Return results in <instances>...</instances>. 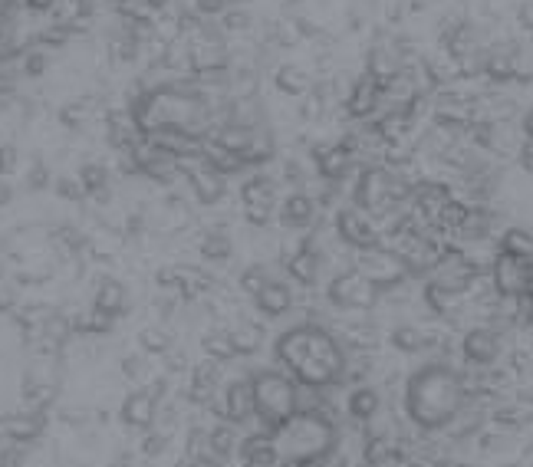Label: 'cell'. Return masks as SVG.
Wrapping results in <instances>:
<instances>
[{
  "mask_svg": "<svg viewBox=\"0 0 533 467\" xmlns=\"http://www.w3.org/2000/svg\"><path fill=\"white\" fill-rule=\"evenodd\" d=\"M274 356L300 389H330L349 372L346 346L320 323H297L274 339Z\"/></svg>",
  "mask_w": 533,
  "mask_h": 467,
  "instance_id": "cell-1",
  "label": "cell"
},
{
  "mask_svg": "<svg viewBox=\"0 0 533 467\" xmlns=\"http://www.w3.org/2000/svg\"><path fill=\"white\" fill-rule=\"evenodd\" d=\"M208 99L191 86H155L142 93L132 106V122L142 139L152 135H198L204 139V125H208Z\"/></svg>",
  "mask_w": 533,
  "mask_h": 467,
  "instance_id": "cell-2",
  "label": "cell"
},
{
  "mask_svg": "<svg viewBox=\"0 0 533 467\" xmlns=\"http://www.w3.org/2000/svg\"><path fill=\"white\" fill-rule=\"evenodd\" d=\"M464 408V382L448 366H422L405 385V412L418 428L435 431L451 425Z\"/></svg>",
  "mask_w": 533,
  "mask_h": 467,
  "instance_id": "cell-3",
  "label": "cell"
},
{
  "mask_svg": "<svg viewBox=\"0 0 533 467\" xmlns=\"http://www.w3.org/2000/svg\"><path fill=\"white\" fill-rule=\"evenodd\" d=\"M270 448H274L277 467H313L323 464L336 451L339 431L333 418H326L320 408H300L280 428L267 431Z\"/></svg>",
  "mask_w": 533,
  "mask_h": 467,
  "instance_id": "cell-4",
  "label": "cell"
},
{
  "mask_svg": "<svg viewBox=\"0 0 533 467\" xmlns=\"http://www.w3.org/2000/svg\"><path fill=\"white\" fill-rule=\"evenodd\" d=\"M247 385H251L254 418L264 431L280 428L300 412V385L283 369H257L247 375Z\"/></svg>",
  "mask_w": 533,
  "mask_h": 467,
  "instance_id": "cell-5",
  "label": "cell"
},
{
  "mask_svg": "<svg viewBox=\"0 0 533 467\" xmlns=\"http://www.w3.org/2000/svg\"><path fill=\"white\" fill-rule=\"evenodd\" d=\"M412 185L392 168H366L356 185V208H362L369 218H392L402 204L412 198Z\"/></svg>",
  "mask_w": 533,
  "mask_h": 467,
  "instance_id": "cell-6",
  "label": "cell"
},
{
  "mask_svg": "<svg viewBox=\"0 0 533 467\" xmlns=\"http://www.w3.org/2000/svg\"><path fill=\"white\" fill-rule=\"evenodd\" d=\"M326 296H330V303L339 306V310H372V306L379 303L382 290L356 267V270H343L339 277H333Z\"/></svg>",
  "mask_w": 533,
  "mask_h": 467,
  "instance_id": "cell-7",
  "label": "cell"
},
{
  "mask_svg": "<svg viewBox=\"0 0 533 467\" xmlns=\"http://www.w3.org/2000/svg\"><path fill=\"white\" fill-rule=\"evenodd\" d=\"M211 408L224 425H231V428L247 425V421L254 418V402H251V385H247V375L244 379L221 382L218 395L211 398Z\"/></svg>",
  "mask_w": 533,
  "mask_h": 467,
  "instance_id": "cell-8",
  "label": "cell"
},
{
  "mask_svg": "<svg viewBox=\"0 0 533 467\" xmlns=\"http://www.w3.org/2000/svg\"><path fill=\"white\" fill-rule=\"evenodd\" d=\"M494 287L507 300H524L533 290V260L514 257V254H497L494 260Z\"/></svg>",
  "mask_w": 533,
  "mask_h": 467,
  "instance_id": "cell-9",
  "label": "cell"
},
{
  "mask_svg": "<svg viewBox=\"0 0 533 467\" xmlns=\"http://www.w3.org/2000/svg\"><path fill=\"white\" fill-rule=\"evenodd\" d=\"M241 201H244V218L254 227L270 224L277 214V181L267 175L247 178L241 188Z\"/></svg>",
  "mask_w": 533,
  "mask_h": 467,
  "instance_id": "cell-10",
  "label": "cell"
},
{
  "mask_svg": "<svg viewBox=\"0 0 533 467\" xmlns=\"http://www.w3.org/2000/svg\"><path fill=\"white\" fill-rule=\"evenodd\" d=\"M336 234L343 237V244L356 247V250L382 247V234L376 227V218H369V214L356 208V204L336 214Z\"/></svg>",
  "mask_w": 533,
  "mask_h": 467,
  "instance_id": "cell-11",
  "label": "cell"
},
{
  "mask_svg": "<svg viewBox=\"0 0 533 467\" xmlns=\"http://www.w3.org/2000/svg\"><path fill=\"white\" fill-rule=\"evenodd\" d=\"M520 60H524V53H520L517 43H491L481 53V73L497 79V83H507V79L520 76Z\"/></svg>",
  "mask_w": 533,
  "mask_h": 467,
  "instance_id": "cell-12",
  "label": "cell"
},
{
  "mask_svg": "<svg viewBox=\"0 0 533 467\" xmlns=\"http://www.w3.org/2000/svg\"><path fill=\"white\" fill-rule=\"evenodd\" d=\"M119 418H122V425H129L135 431H149L158 418V398L152 395V389H139L126 395V402L119 408Z\"/></svg>",
  "mask_w": 533,
  "mask_h": 467,
  "instance_id": "cell-13",
  "label": "cell"
},
{
  "mask_svg": "<svg viewBox=\"0 0 533 467\" xmlns=\"http://www.w3.org/2000/svg\"><path fill=\"white\" fill-rule=\"evenodd\" d=\"M93 313L99 316V320L106 323H116L119 316L129 313V290L122 287L119 280L106 277L96 287V296H93Z\"/></svg>",
  "mask_w": 533,
  "mask_h": 467,
  "instance_id": "cell-14",
  "label": "cell"
},
{
  "mask_svg": "<svg viewBox=\"0 0 533 467\" xmlns=\"http://www.w3.org/2000/svg\"><path fill=\"white\" fill-rule=\"evenodd\" d=\"M254 306L267 316V320L290 313V310H293V290H290V283L280 280V277H270L264 287L254 293Z\"/></svg>",
  "mask_w": 533,
  "mask_h": 467,
  "instance_id": "cell-15",
  "label": "cell"
},
{
  "mask_svg": "<svg viewBox=\"0 0 533 467\" xmlns=\"http://www.w3.org/2000/svg\"><path fill=\"white\" fill-rule=\"evenodd\" d=\"M221 389V366L218 362H201L188 375V402L191 405H211V398Z\"/></svg>",
  "mask_w": 533,
  "mask_h": 467,
  "instance_id": "cell-16",
  "label": "cell"
},
{
  "mask_svg": "<svg viewBox=\"0 0 533 467\" xmlns=\"http://www.w3.org/2000/svg\"><path fill=\"white\" fill-rule=\"evenodd\" d=\"M43 431H47V415H43L40 408H27V412H17V415L4 418V435L14 444L37 441Z\"/></svg>",
  "mask_w": 533,
  "mask_h": 467,
  "instance_id": "cell-17",
  "label": "cell"
},
{
  "mask_svg": "<svg viewBox=\"0 0 533 467\" xmlns=\"http://www.w3.org/2000/svg\"><path fill=\"white\" fill-rule=\"evenodd\" d=\"M382 86L372 79L369 73L366 76H359L356 79V86L349 89V96H346V106H349V116H356V119H369L372 112H376L382 106Z\"/></svg>",
  "mask_w": 533,
  "mask_h": 467,
  "instance_id": "cell-18",
  "label": "cell"
},
{
  "mask_svg": "<svg viewBox=\"0 0 533 467\" xmlns=\"http://www.w3.org/2000/svg\"><path fill=\"white\" fill-rule=\"evenodd\" d=\"M461 349H464V356H468L471 362H478V366H491V362L501 356V336H497L494 329L478 326L464 336Z\"/></svg>",
  "mask_w": 533,
  "mask_h": 467,
  "instance_id": "cell-19",
  "label": "cell"
},
{
  "mask_svg": "<svg viewBox=\"0 0 533 467\" xmlns=\"http://www.w3.org/2000/svg\"><path fill=\"white\" fill-rule=\"evenodd\" d=\"M316 172H320L326 181H339L349 168H353V148L349 145H323L313 152Z\"/></svg>",
  "mask_w": 533,
  "mask_h": 467,
  "instance_id": "cell-20",
  "label": "cell"
},
{
  "mask_svg": "<svg viewBox=\"0 0 533 467\" xmlns=\"http://www.w3.org/2000/svg\"><path fill=\"white\" fill-rule=\"evenodd\" d=\"M185 175H188L191 191H195V198L201 204H218L224 198V175L214 172V168L204 162V158H201L198 168H188Z\"/></svg>",
  "mask_w": 533,
  "mask_h": 467,
  "instance_id": "cell-21",
  "label": "cell"
},
{
  "mask_svg": "<svg viewBox=\"0 0 533 467\" xmlns=\"http://www.w3.org/2000/svg\"><path fill=\"white\" fill-rule=\"evenodd\" d=\"M402 70H405V56H402L399 50H395V47H382V43H379V47L369 53L366 73H369L372 79H376V83H379L382 89L389 86L392 79L399 76Z\"/></svg>",
  "mask_w": 533,
  "mask_h": 467,
  "instance_id": "cell-22",
  "label": "cell"
},
{
  "mask_svg": "<svg viewBox=\"0 0 533 467\" xmlns=\"http://www.w3.org/2000/svg\"><path fill=\"white\" fill-rule=\"evenodd\" d=\"M280 221L287 227H310L316 221V198L306 195V191H293V195L283 198V204H277Z\"/></svg>",
  "mask_w": 533,
  "mask_h": 467,
  "instance_id": "cell-23",
  "label": "cell"
},
{
  "mask_svg": "<svg viewBox=\"0 0 533 467\" xmlns=\"http://www.w3.org/2000/svg\"><path fill=\"white\" fill-rule=\"evenodd\" d=\"M320 264H323V257L316 254V247L303 244L297 254L287 260V273L297 283H303V287H313L316 277H320Z\"/></svg>",
  "mask_w": 533,
  "mask_h": 467,
  "instance_id": "cell-24",
  "label": "cell"
},
{
  "mask_svg": "<svg viewBox=\"0 0 533 467\" xmlns=\"http://www.w3.org/2000/svg\"><path fill=\"white\" fill-rule=\"evenodd\" d=\"M191 66L201 76H214L228 70V53L224 47H211V43H201V47H191Z\"/></svg>",
  "mask_w": 533,
  "mask_h": 467,
  "instance_id": "cell-25",
  "label": "cell"
},
{
  "mask_svg": "<svg viewBox=\"0 0 533 467\" xmlns=\"http://www.w3.org/2000/svg\"><path fill=\"white\" fill-rule=\"evenodd\" d=\"M237 454H241L244 464H274V448H270V435L264 428L237 444Z\"/></svg>",
  "mask_w": 533,
  "mask_h": 467,
  "instance_id": "cell-26",
  "label": "cell"
},
{
  "mask_svg": "<svg viewBox=\"0 0 533 467\" xmlns=\"http://www.w3.org/2000/svg\"><path fill=\"white\" fill-rule=\"evenodd\" d=\"M277 89H283V93H290V96H306V93H313V83L303 66L287 63L277 70Z\"/></svg>",
  "mask_w": 533,
  "mask_h": 467,
  "instance_id": "cell-27",
  "label": "cell"
},
{
  "mask_svg": "<svg viewBox=\"0 0 533 467\" xmlns=\"http://www.w3.org/2000/svg\"><path fill=\"white\" fill-rule=\"evenodd\" d=\"M228 336H231L234 356H254V352L260 349V339H264V329L254 323H241V326L228 329Z\"/></svg>",
  "mask_w": 533,
  "mask_h": 467,
  "instance_id": "cell-28",
  "label": "cell"
},
{
  "mask_svg": "<svg viewBox=\"0 0 533 467\" xmlns=\"http://www.w3.org/2000/svg\"><path fill=\"white\" fill-rule=\"evenodd\" d=\"M379 408H382V402H379V392L376 389H356L353 395H349V415H353L356 421H372L379 415Z\"/></svg>",
  "mask_w": 533,
  "mask_h": 467,
  "instance_id": "cell-29",
  "label": "cell"
},
{
  "mask_svg": "<svg viewBox=\"0 0 533 467\" xmlns=\"http://www.w3.org/2000/svg\"><path fill=\"white\" fill-rule=\"evenodd\" d=\"M198 250H201L204 260H214V264H218V260L231 257V237L224 231H208V234H201Z\"/></svg>",
  "mask_w": 533,
  "mask_h": 467,
  "instance_id": "cell-30",
  "label": "cell"
},
{
  "mask_svg": "<svg viewBox=\"0 0 533 467\" xmlns=\"http://www.w3.org/2000/svg\"><path fill=\"white\" fill-rule=\"evenodd\" d=\"M501 250L504 254L533 260V231H527V227H510V231L504 234V241H501Z\"/></svg>",
  "mask_w": 533,
  "mask_h": 467,
  "instance_id": "cell-31",
  "label": "cell"
},
{
  "mask_svg": "<svg viewBox=\"0 0 533 467\" xmlns=\"http://www.w3.org/2000/svg\"><path fill=\"white\" fill-rule=\"evenodd\" d=\"M201 349H204V356H208L211 362H218V366H221V362L234 359V346H231L228 329H218V333H208V336H204Z\"/></svg>",
  "mask_w": 533,
  "mask_h": 467,
  "instance_id": "cell-32",
  "label": "cell"
},
{
  "mask_svg": "<svg viewBox=\"0 0 533 467\" xmlns=\"http://www.w3.org/2000/svg\"><path fill=\"white\" fill-rule=\"evenodd\" d=\"M79 185H83V195H106L109 172L102 165H86L83 172H79Z\"/></svg>",
  "mask_w": 533,
  "mask_h": 467,
  "instance_id": "cell-33",
  "label": "cell"
},
{
  "mask_svg": "<svg viewBox=\"0 0 533 467\" xmlns=\"http://www.w3.org/2000/svg\"><path fill=\"white\" fill-rule=\"evenodd\" d=\"M392 343L405 349V352H418V349H425L428 346V339L422 329H415V326H402V329H395L392 333Z\"/></svg>",
  "mask_w": 533,
  "mask_h": 467,
  "instance_id": "cell-34",
  "label": "cell"
},
{
  "mask_svg": "<svg viewBox=\"0 0 533 467\" xmlns=\"http://www.w3.org/2000/svg\"><path fill=\"white\" fill-rule=\"evenodd\" d=\"M139 343L149 356H165V352L172 349V336L162 333V329H145V333L139 336Z\"/></svg>",
  "mask_w": 533,
  "mask_h": 467,
  "instance_id": "cell-35",
  "label": "cell"
},
{
  "mask_svg": "<svg viewBox=\"0 0 533 467\" xmlns=\"http://www.w3.org/2000/svg\"><path fill=\"white\" fill-rule=\"evenodd\" d=\"M267 280H270V270H267L264 264H251V267L241 273V290L254 296L260 287H264Z\"/></svg>",
  "mask_w": 533,
  "mask_h": 467,
  "instance_id": "cell-36",
  "label": "cell"
},
{
  "mask_svg": "<svg viewBox=\"0 0 533 467\" xmlns=\"http://www.w3.org/2000/svg\"><path fill=\"white\" fill-rule=\"evenodd\" d=\"M0 467H27V444H10L0 451Z\"/></svg>",
  "mask_w": 533,
  "mask_h": 467,
  "instance_id": "cell-37",
  "label": "cell"
},
{
  "mask_svg": "<svg viewBox=\"0 0 533 467\" xmlns=\"http://www.w3.org/2000/svg\"><path fill=\"white\" fill-rule=\"evenodd\" d=\"M168 448V435H162V431H149V438L142 441V454L145 458H158Z\"/></svg>",
  "mask_w": 533,
  "mask_h": 467,
  "instance_id": "cell-38",
  "label": "cell"
},
{
  "mask_svg": "<svg viewBox=\"0 0 533 467\" xmlns=\"http://www.w3.org/2000/svg\"><path fill=\"white\" fill-rule=\"evenodd\" d=\"M56 195L66 201H79L83 198V185H79V178H60L56 181Z\"/></svg>",
  "mask_w": 533,
  "mask_h": 467,
  "instance_id": "cell-39",
  "label": "cell"
},
{
  "mask_svg": "<svg viewBox=\"0 0 533 467\" xmlns=\"http://www.w3.org/2000/svg\"><path fill=\"white\" fill-rule=\"evenodd\" d=\"M17 172V148L14 145H0V175Z\"/></svg>",
  "mask_w": 533,
  "mask_h": 467,
  "instance_id": "cell-40",
  "label": "cell"
},
{
  "mask_svg": "<svg viewBox=\"0 0 533 467\" xmlns=\"http://www.w3.org/2000/svg\"><path fill=\"white\" fill-rule=\"evenodd\" d=\"M122 372H126L129 379H139V375H142V359L139 356L126 359V362H122Z\"/></svg>",
  "mask_w": 533,
  "mask_h": 467,
  "instance_id": "cell-41",
  "label": "cell"
},
{
  "mask_svg": "<svg viewBox=\"0 0 533 467\" xmlns=\"http://www.w3.org/2000/svg\"><path fill=\"white\" fill-rule=\"evenodd\" d=\"M247 24V14H224V27H231V30H244Z\"/></svg>",
  "mask_w": 533,
  "mask_h": 467,
  "instance_id": "cell-42",
  "label": "cell"
},
{
  "mask_svg": "<svg viewBox=\"0 0 533 467\" xmlns=\"http://www.w3.org/2000/svg\"><path fill=\"white\" fill-rule=\"evenodd\" d=\"M30 185L33 188H43V185H47V168H33V175H30Z\"/></svg>",
  "mask_w": 533,
  "mask_h": 467,
  "instance_id": "cell-43",
  "label": "cell"
},
{
  "mask_svg": "<svg viewBox=\"0 0 533 467\" xmlns=\"http://www.w3.org/2000/svg\"><path fill=\"white\" fill-rule=\"evenodd\" d=\"M524 132H527V142H533V109L524 116Z\"/></svg>",
  "mask_w": 533,
  "mask_h": 467,
  "instance_id": "cell-44",
  "label": "cell"
},
{
  "mask_svg": "<svg viewBox=\"0 0 533 467\" xmlns=\"http://www.w3.org/2000/svg\"><path fill=\"white\" fill-rule=\"evenodd\" d=\"M27 4H30L33 10H47V7H53V0H27Z\"/></svg>",
  "mask_w": 533,
  "mask_h": 467,
  "instance_id": "cell-45",
  "label": "cell"
},
{
  "mask_svg": "<svg viewBox=\"0 0 533 467\" xmlns=\"http://www.w3.org/2000/svg\"><path fill=\"white\" fill-rule=\"evenodd\" d=\"M10 201V188L4 185V181H0V204H7Z\"/></svg>",
  "mask_w": 533,
  "mask_h": 467,
  "instance_id": "cell-46",
  "label": "cell"
},
{
  "mask_svg": "<svg viewBox=\"0 0 533 467\" xmlns=\"http://www.w3.org/2000/svg\"><path fill=\"white\" fill-rule=\"evenodd\" d=\"M145 4H152V7H165L168 0H145Z\"/></svg>",
  "mask_w": 533,
  "mask_h": 467,
  "instance_id": "cell-47",
  "label": "cell"
},
{
  "mask_svg": "<svg viewBox=\"0 0 533 467\" xmlns=\"http://www.w3.org/2000/svg\"><path fill=\"white\" fill-rule=\"evenodd\" d=\"M244 467H277V464H244Z\"/></svg>",
  "mask_w": 533,
  "mask_h": 467,
  "instance_id": "cell-48",
  "label": "cell"
},
{
  "mask_svg": "<svg viewBox=\"0 0 533 467\" xmlns=\"http://www.w3.org/2000/svg\"><path fill=\"white\" fill-rule=\"evenodd\" d=\"M0 89H4V83H0Z\"/></svg>",
  "mask_w": 533,
  "mask_h": 467,
  "instance_id": "cell-49",
  "label": "cell"
}]
</instances>
